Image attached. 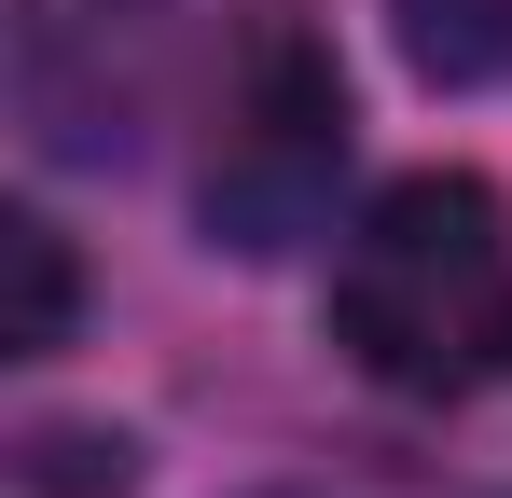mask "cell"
Listing matches in <instances>:
<instances>
[{
	"label": "cell",
	"mask_w": 512,
	"mask_h": 498,
	"mask_svg": "<svg viewBox=\"0 0 512 498\" xmlns=\"http://www.w3.org/2000/svg\"><path fill=\"white\" fill-rule=\"evenodd\" d=\"M333 346L402 402H471L512 374V208L471 166H416L333 249Z\"/></svg>",
	"instance_id": "6da1fadb"
},
{
	"label": "cell",
	"mask_w": 512,
	"mask_h": 498,
	"mask_svg": "<svg viewBox=\"0 0 512 498\" xmlns=\"http://www.w3.org/2000/svg\"><path fill=\"white\" fill-rule=\"evenodd\" d=\"M333 166H346V83L319 42H250L236 83H222V125H208V236L222 249H291L319 208H333Z\"/></svg>",
	"instance_id": "7a4b0ae2"
},
{
	"label": "cell",
	"mask_w": 512,
	"mask_h": 498,
	"mask_svg": "<svg viewBox=\"0 0 512 498\" xmlns=\"http://www.w3.org/2000/svg\"><path fill=\"white\" fill-rule=\"evenodd\" d=\"M388 14H402V56L429 83H457V97L512 83V0H388Z\"/></svg>",
	"instance_id": "3957f363"
},
{
	"label": "cell",
	"mask_w": 512,
	"mask_h": 498,
	"mask_svg": "<svg viewBox=\"0 0 512 498\" xmlns=\"http://www.w3.org/2000/svg\"><path fill=\"white\" fill-rule=\"evenodd\" d=\"M0 263H14V319H0V346L14 360H42V346H70V249H56V222H0Z\"/></svg>",
	"instance_id": "277c9868"
}]
</instances>
